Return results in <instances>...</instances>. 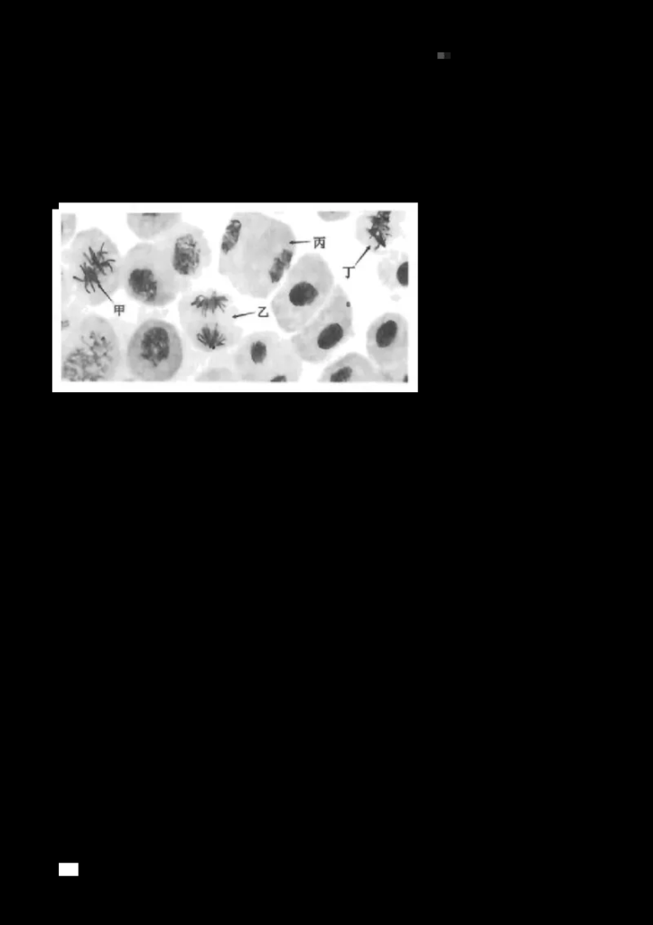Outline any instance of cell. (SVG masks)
I'll list each match as a JSON object with an SVG mask.
<instances>
[{"mask_svg":"<svg viewBox=\"0 0 653 925\" xmlns=\"http://www.w3.org/2000/svg\"><path fill=\"white\" fill-rule=\"evenodd\" d=\"M297 248L296 233L285 220L261 211H237L222 232L217 270L240 295L264 301L281 285Z\"/></svg>","mask_w":653,"mask_h":925,"instance_id":"6da1fadb","label":"cell"},{"mask_svg":"<svg viewBox=\"0 0 653 925\" xmlns=\"http://www.w3.org/2000/svg\"><path fill=\"white\" fill-rule=\"evenodd\" d=\"M127 325L88 309L70 329L61 332V379L100 382L115 378L126 369V347L133 331H126Z\"/></svg>","mask_w":653,"mask_h":925,"instance_id":"7a4b0ae2","label":"cell"},{"mask_svg":"<svg viewBox=\"0 0 653 925\" xmlns=\"http://www.w3.org/2000/svg\"><path fill=\"white\" fill-rule=\"evenodd\" d=\"M61 260L73 285V299L87 307L108 302L121 289L123 255L98 227L78 231Z\"/></svg>","mask_w":653,"mask_h":925,"instance_id":"3957f363","label":"cell"},{"mask_svg":"<svg viewBox=\"0 0 653 925\" xmlns=\"http://www.w3.org/2000/svg\"><path fill=\"white\" fill-rule=\"evenodd\" d=\"M177 312L182 335L204 355L231 350L245 335L239 306L221 290L191 289L180 296Z\"/></svg>","mask_w":653,"mask_h":925,"instance_id":"277c9868","label":"cell"},{"mask_svg":"<svg viewBox=\"0 0 653 925\" xmlns=\"http://www.w3.org/2000/svg\"><path fill=\"white\" fill-rule=\"evenodd\" d=\"M335 285L333 271L321 253L301 255L269 303L277 327L287 334L297 332L325 304Z\"/></svg>","mask_w":653,"mask_h":925,"instance_id":"5b68a950","label":"cell"},{"mask_svg":"<svg viewBox=\"0 0 653 925\" xmlns=\"http://www.w3.org/2000/svg\"><path fill=\"white\" fill-rule=\"evenodd\" d=\"M191 350L173 323L158 313H148L134 326L128 338L126 369L140 381H170L178 375Z\"/></svg>","mask_w":653,"mask_h":925,"instance_id":"8992f818","label":"cell"},{"mask_svg":"<svg viewBox=\"0 0 653 925\" xmlns=\"http://www.w3.org/2000/svg\"><path fill=\"white\" fill-rule=\"evenodd\" d=\"M192 285L178 276L159 241L138 242L123 256L121 289L145 307L164 308Z\"/></svg>","mask_w":653,"mask_h":925,"instance_id":"52a82bcc","label":"cell"},{"mask_svg":"<svg viewBox=\"0 0 653 925\" xmlns=\"http://www.w3.org/2000/svg\"><path fill=\"white\" fill-rule=\"evenodd\" d=\"M232 359L239 382L294 383L303 372V361L290 339L269 329L245 334L232 350Z\"/></svg>","mask_w":653,"mask_h":925,"instance_id":"ba28073f","label":"cell"},{"mask_svg":"<svg viewBox=\"0 0 653 925\" xmlns=\"http://www.w3.org/2000/svg\"><path fill=\"white\" fill-rule=\"evenodd\" d=\"M354 336L351 300L342 285L336 284L321 310L289 339L303 363L318 365Z\"/></svg>","mask_w":653,"mask_h":925,"instance_id":"9c48e42d","label":"cell"},{"mask_svg":"<svg viewBox=\"0 0 653 925\" xmlns=\"http://www.w3.org/2000/svg\"><path fill=\"white\" fill-rule=\"evenodd\" d=\"M368 358L387 382H406L408 378L409 323L396 312L375 318L365 333Z\"/></svg>","mask_w":653,"mask_h":925,"instance_id":"30bf717a","label":"cell"},{"mask_svg":"<svg viewBox=\"0 0 653 925\" xmlns=\"http://www.w3.org/2000/svg\"><path fill=\"white\" fill-rule=\"evenodd\" d=\"M168 252L172 266L182 280L192 284L212 263V249L201 227L182 220L158 240Z\"/></svg>","mask_w":653,"mask_h":925,"instance_id":"8fae6325","label":"cell"},{"mask_svg":"<svg viewBox=\"0 0 653 925\" xmlns=\"http://www.w3.org/2000/svg\"><path fill=\"white\" fill-rule=\"evenodd\" d=\"M406 216L400 210H367L356 220L354 237L369 252L383 256L405 236Z\"/></svg>","mask_w":653,"mask_h":925,"instance_id":"7c38bea8","label":"cell"},{"mask_svg":"<svg viewBox=\"0 0 653 925\" xmlns=\"http://www.w3.org/2000/svg\"><path fill=\"white\" fill-rule=\"evenodd\" d=\"M317 381L329 384L387 382L368 356L358 351L347 352L328 364Z\"/></svg>","mask_w":653,"mask_h":925,"instance_id":"4fadbf2b","label":"cell"},{"mask_svg":"<svg viewBox=\"0 0 653 925\" xmlns=\"http://www.w3.org/2000/svg\"><path fill=\"white\" fill-rule=\"evenodd\" d=\"M126 220L129 230L141 242L163 238L183 220L180 212H129Z\"/></svg>","mask_w":653,"mask_h":925,"instance_id":"5bb4252c","label":"cell"},{"mask_svg":"<svg viewBox=\"0 0 653 925\" xmlns=\"http://www.w3.org/2000/svg\"><path fill=\"white\" fill-rule=\"evenodd\" d=\"M376 274L379 283L390 292L406 289L410 283V257L408 253L392 248L381 256Z\"/></svg>","mask_w":653,"mask_h":925,"instance_id":"9a60e30c","label":"cell"},{"mask_svg":"<svg viewBox=\"0 0 653 925\" xmlns=\"http://www.w3.org/2000/svg\"><path fill=\"white\" fill-rule=\"evenodd\" d=\"M194 380L202 383L239 382L233 366L232 350L210 355L206 366L198 372Z\"/></svg>","mask_w":653,"mask_h":925,"instance_id":"2e32d148","label":"cell"},{"mask_svg":"<svg viewBox=\"0 0 653 925\" xmlns=\"http://www.w3.org/2000/svg\"><path fill=\"white\" fill-rule=\"evenodd\" d=\"M61 247L68 246L71 243L77 235V216L75 213H61Z\"/></svg>","mask_w":653,"mask_h":925,"instance_id":"e0dca14e","label":"cell"},{"mask_svg":"<svg viewBox=\"0 0 653 925\" xmlns=\"http://www.w3.org/2000/svg\"><path fill=\"white\" fill-rule=\"evenodd\" d=\"M73 285L66 267L61 264V306H68L73 300Z\"/></svg>","mask_w":653,"mask_h":925,"instance_id":"ac0fdd59","label":"cell"},{"mask_svg":"<svg viewBox=\"0 0 653 925\" xmlns=\"http://www.w3.org/2000/svg\"><path fill=\"white\" fill-rule=\"evenodd\" d=\"M350 215V210H318L317 216L319 219L326 223L338 222L348 219Z\"/></svg>","mask_w":653,"mask_h":925,"instance_id":"d6986e66","label":"cell"}]
</instances>
